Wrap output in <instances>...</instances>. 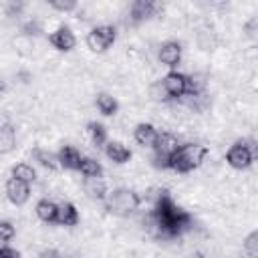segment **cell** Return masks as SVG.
<instances>
[{
  "label": "cell",
  "mask_w": 258,
  "mask_h": 258,
  "mask_svg": "<svg viewBox=\"0 0 258 258\" xmlns=\"http://www.w3.org/2000/svg\"><path fill=\"white\" fill-rule=\"evenodd\" d=\"M149 218H151V226L161 236H165V238H177V236H181L189 228V224H191V214L187 210L179 208L171 200V196L167 191H161L159 194V198H157V202H155Z\"/></svg>",
  "instance_id": "1"
},
{
  "label": "cell",
  "mask_w": 258,
  "mask_h": 258,
  "mask_svg": "<svg viewBox=\"0 0 258 258\" xmlns=\"http://www.w3.org/2000/svg\"><path fill=\"white\" fill-rule=\"evenodd\" d=\"M208 155V147L202 143H183L177 147V151L171 155L167 169H173L177 173H189L202 165V161Z\"/></svg>",
  "instance_id": "2"
},
{
  "label": "cell",
  "mask_w": 258,
  "mask_h": 258,
  "mask_svg": "<svg viewBox=\"0 0 258 258\" xmlns=\"http://www.w3.org/2000/svg\"><path fill=\"white\" fill-rule=\"evenodd\" d=\"M103 202H105V206H107V210H109L111 214H115V216H123V218H125V216L133 214V212L139 208L141 198H139V194L133 191V189L117 187V189L109 191L107 198H105Z\"/></svg>",
  "instance_id": "3"
},
{
  "label": "cell",
  "mask_w": 258,
  "mask_h": 258,
  "mask_svg": "<svg viewBox=\"0 0 258 258\" xmlns=\"http://www.w3.org/2000/svg\"><path fill=\"white\" fill-rule=\"evenodd\" d=\"M161 85H163L165 93L169 95V99H179L183 95H189V97L198 95V85H196L194 77L183 75L179 71H169L161 79Z\"/></svg>",
  "instance_id": "4"
},
{
  "label": "cell",
  "mask_w": 258,
  "mask_h": 258,
  "mask_svg": "<svg viewBox=\"0 0 258 258\" xmlns=\"http://www.w3.org/2000/svg\"><path fill=\"white\" fill-rule=\"evenodd\" d=\"M179 145H181V143H179V139H177L175 133H171V131H159L157 141H155V145L151 147V149H153L155 165L167 169V163H169L171 155L177 151Z\"/></svg>",
  "instance_id": "5"
},
{
  "label": "cell",
  "mask_w": 258,
  "mask_h": 258,
  "mask_svg": "<svg viewBox=\"0 0 258 258\" xmlns=\"http://www.w3.org/2000/svg\"><path fill=\"white\" fill-rule=\"evenodd\" d=\"M117 40V30L111 24H99L87 34V46L93 52H105Z\"/></svg>",
  "instance_id": "6"
},
{
  "label": "cell",
  "mask_w": 258,
  "mask_h": 258,
  "mask_svg": "<svg viewBox=\"0 0 258 258\" xmlns=\"http://www.w3.org/2000/svg\"><path fill=\"white\" fill-rule=\"evenodd\" d=\"M254 161V151L246 141H236L226 151V163L234 169H248Z\"/></svg>",
  "instance_id": "7"
},
{
  "label": "cell",
  "mask_w": 258,
  "mask_h": 258,
  "mask_svg": "<svg viewBox=\"0 0 258 258\" xmlns=\"http://www.w3.org/2000/svg\"><path fill=\"white\" fill-rule=\"evenodd\" d=\"M4 191H6V198L10 204L14 206H24L30 198V185L24 183V181H18L14 177H10L4 185Z\"/></svg>",
  "instance_id": "8"
},
{
  "label": "cell",
  "mask_w": 258,
  "mask_h": 258,
  "mask_svg": "<svg viewBox=\"0 0 258 258\" xmlns=\"http://www.w3.org/2000/svg\"><path fill=\"white\" fill-rule=\"evenodd\" d=\"M48 42H50L56 50L69 52V50H73V48H75L77 38H75V34H73V30H71V28L60 26V28H56L54 32H50V34H48Z\"/></svg>",
  "instance_id": "9"
},
{
  "label": "cell",
  "mask_w": 258,
  "mask_h": 258,
  "mask_svg": "<svg viewBox=\"0 0 258 258\" xmlns=\"http://www.w3.org/2000/svg\"><path fill=\"white\" fill-rule=\"evenodd\" d=\"M159 60L161 64L169 67V69H175L179 62H181V44L175 42V40H167L159 46Z\"/></svg>",
  "instance_id": "10"
},
{
  "label": "cell",
  "mask_w": 258,
  "mask_h": 258,
  "mask_svg": "<svg viewBox=\"0 0 258 258\" xmlns=\"http://www.w3.org/2000/svg\"><path fill=\"white\" fill-rule=\"evenodd\" d=\"M56 161H58V167L77 171L79 169V163H81V153L73 145H62L58 149V153H56Z\"/></svg>",
  "instance_id": "11"
},
{
  "label": "cell",
  "mask_w": 258,
  "mask_h": 258,
  "mask_svg": "<svg viewBox=\"0 0 258 258\" xmlns=\"http://www.w3.org/2000/svg\"><path fill=\"white\" fill-rule=\"evenodd\" d=\"M157 135H159V131H157L151 123H139V125H135V129H133V139H135L141 147H153L155 141H157Z\"/></svg>",
  "instance_id": "12"
},
{
  "label": "cell",
  "mask_w": 258,
  "mask_h": 258,
  "mask_svg": "<svg viewBox=\"0 0 258 258\" xmlns=\"http://www.w3.org/2000/svg\"><path fill=\"white\" fill-rule=\"evenodd\" d=\"M105 155L113 161V163H127L131 159V149L121 143V141H107L105 143Z\"/></svg>",
  "instance_id": "13"
},
{
  "label": "cell",
  "mask_w": 258,
  "mask_h": 258,
  "mask_svg": "<svg viewBox=\"0 0 258 258\" xmlns=\"http://www.w3.org/2000/svg\"><path fill=\"white\" fill-rule=\"evenodd\" d=\"M79 220H81V216H79V210H77V206H75V204H71V202H62V204H58L56 224L71 228V226H77V224H79Z\"/></svg>",
  "instance_id": "14"
},
{
  "label": "cell",
  "mask_w": 258,
  "mask_h": 258,
  "mask_svg": "<svg viewBox=\"0 0 258 258\" xmlns=\"http://www.w3.org/2000/svg\"><path fill=\"white\" fill-rule=\"evenodd\" d=\"M155 10H157V6H155V2H151V0H135V2H131V6H129V14H131V20H133V22H141V20L153 16Z\"/></svg>",
  "instance_id": "15"
},
{
  "label": "cell",
  "mask_w": 258,
  "mask_h": 258,
  "mask_svg": "<svg viewBox=\"0 0 258 258\" xmlns=\"http://www.w3.org/2000/svg\"><path fill=\"white\" fill-rule=\"evenodd\" d=\"M38 220H42L44 224H56V214H58V204H54L52 200L48 198H42L38 200L36 208H34Z\"/></svg>",
  "instance_id": "16"
},
{
  "label": "cell",
  "mask_w": 258,
  "mask_h": 258,
  "mask_svg": "<svg viewBox=\"0 0 258 258\" xmlns=\"http://www.w3.org/2000/svg\"><path fill=\"white\" fill-rule=\"evenodd\" d=\"M83 189L89 198H95V200H105L107 194H109L103 177H85L83 179Z\"/></svg>",
  "instance_id": "17"
},
{
  "label": "cell",
  "mask_w": 258,
  "mask_h": 258,
  "mask_svg": "<svg viewBox=\"0 0 258 258\" xmlns=\"http://www.w3.org/2000/svg\"><path fill=\"white\" fill-rule=\"evenodd\" d=\"M16 147V129L10 123L0 125V155L10 153Z\"/></svg>",
  "instance_id": "18"
},
{
  "label": "cell",
  "mask_w": 258,
  "mask_h": 258,
  "mask_svg": "<svg viewBox=\"0 0 258 258\" xmlns=\"http://www.w3.org/2000/svg\"><path fill=\"white\" fill-rule=\"evenodd\" d=\"M95 105H97L99 113L105 115V117H113V115L119 111L117 99H115L113 95H109V93H99L97 99H95Z\"/></svg>",
  "instance_id": "19"
},
{
  "label": "cell",
  "mask_w": 258,
  "mask_h": 258,
  "mask_svg": "<svg viewBox=\"0 0 258 258\" xmlns=\"http://www.w3.org/2000/svg\"><path fill=\"white\" fill-rule=\"evenodd\" d=\"M77 171L85 177H101L103 175V165L93 157H81V163H79Z\"/></svg>",
  "instance_id": "20"
},
{
  "label": "cell",
  "mask_w": 258,
  "mask_h": 258,
  "mask_svg": "<svg viewBox=\"0 0 258 258\" xmlns=\"http://www.w3.org/2000/svg\"><path fill=\"white\" fill-rule=\"evenodd\" d=\"M12 177L14 179H18V181H24V183H32V181H36V169L32 167V165H28V163H16L14 167H12Z\"/></svg>",
  "instance_id": "21"
},
{
  "label": "cell",
  "mask_w": 258,
  "mask_h": 258,
  "mask_svg": "<svg viewBox=\"0 0 258 258\" xmlns=\"http://www.w3.org/2000/svg\"><path fill=\"white\" fill-rule=\"evenodd\" d=\"M87 131H89V137H91L95 147H105V143H107V129H105V125H101L97 121H91L87 125Z\"/></svg>",
  "instance_id": "22"
},
{
  "label": "cell",
  "mask_w": 258,
  "mask_h": 258,
  "mask_svg": "<svg viewBox=\"0 0 258 258\" xmlns=\"http://www.w3.org/2000/svg\"><path fill=\"white\" fill-rule=\"evenodd\" d=\"M32 155H34V159L42 165V167H46V169H56L58 167V161H56V155L54 153H50L48 149H42V147H36L34 151H32Z\"/></svg>",
  "instance_id": "23"
},
{
  "label": "cell",
  "mask_w": 258,
  "mask_h": 258,
  "mask_svg": "<svg viewBox=\"0 0 258 258\" xmlns=\"http://www.w3.org/2000/svg\"><path fill=\"white\" fill-rule=\"evenodd\" d=\"M16 236V228L8 220H0V242H10Z\"/></svg>",
  "instance_id": "24"
},
{
  "label": "cell",
  "mask_w": 258,
  "mask_h": 258,
  "mask_svg": "<svg viewBox=\"0 0 258 258\" xmlns=\"http://www.w3.org/2000/svg\"><path fill=\"white\" fill-rule=\"evenodd\" d=\"M244 250H246V254H248L250 258H256V256H258V232H252V234L246 238Z\"/></svg>",
  "instance_id": "25"
},
{
  "label": "cell",
  "mask_w": 258,
  "mask_h": 258,
  "mask_svg": "<svg viewBox=\"0 0 258 258\" xmlns=\"http://www.w3.org/2000/svg\"><path fill=\"white\" fill-rule=\"evenodd\" d=\"M48 4L54 10H60V12H71V10L77 8V2H73V0H50Z\"/></svg>",
  "instance_id": "26"
},
{
  "label": "cell",
  "mask_w": 258,
  "mask_h": 258,
  "mask_svg": "<svg viewBox=\"0 0 258 258\" xmlns=\"http://www.w3.org/2000/svg\"><path fill=\"white\" fill-rule=\"evenodd\" d=\"M151 97H153L155 101H169V95L165 93V89H163L161 81H159V83H153V85H151Z\"/></svg>",
  "instance_id": "27"
},
{
  "label": "cell",
  "mask_w": 258,
  "mask_h": 258,
  "mask_svg": "<svg viewBox=\"0 0 258 258\" xmlns=\"http://www.w3.org/2000/svg\"><path fill=\"white\" fill-rule=\"evenodd\" d=\"M0 258H20V252L10 246H0Z\"/></svg>",
  "instance_id": "28"
},
{
  "label": "cell",
  "mask_w": 258,
  "mask_h": 258,
  "mask_svg": "<svg viewBox=\"0 0 258 258\" xmlns=\"http://www.w3.org/2000/svg\"><path fill=\"white\" fill-rule=\"evenodd\" d=\"M40 258H60V256H58L56 252H52V250H50V252H44Z\"/></svg>",
  "instance_id": "29"
}]
</instances>
